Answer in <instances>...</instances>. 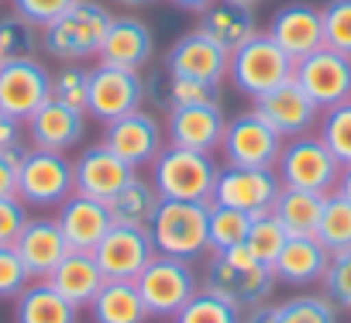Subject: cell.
Listing matches in <instances>:
<instances>
[{
	"label": "cell",
	"mask_w": 351,
	"mask_h": 323,
	"mask_svg": "<svg viewBox=\"0 0 351 323\" xmlns=\"http://www.w3.org/2000/svg\"><path fill=\"white\" fill-rule=\"evenodd\" d=\"M200 289H207V292H214V296H221L248 313V309L272 299L276 272H272V265L258 261L245 244H238V248L210 255L204 279H200Z\"/></svg>",
	"instance_id": "cell-1"
},
{
	"label": "cell",
	"mask_w": 351,
	"mask_h": 323,
	"mask_svg": "<svg viewBox=\"0 0 351 323\" xmlns=\"http://www.w3.org/2000/svg\"><path fill=\"white\" fill-rule=\"evenodd\" d=\"M114 14L100 0H76L69 11H62L56 21L42 28V49L59 62H83L100 55V45L107 38Z\"/></svg>",
	"instance_id": "cell-2"
},
{
	"label": "cell",
	"mask_w": 351,
	"mask_h": 323,
	"mask_svg": "<svg viewBox=\"0 0 351 323\" xmlns=\"http://www.w3.org/2000/svg\"><path fill=\"white\" fill-rule=\"evenodd\" d=\"M221 166L214 155L190 151L180 144H165L152 162V186L162 200H186V203H210L217 186Z\"/></svg>",
	"instance_id": "cell-3"
},
{
	"label": "cell",
	"mask_w": 351,
	"mask_h": 323,
	"mask_svg": "<svg viewBox=\"0 0 351 323\" xmlns=\"http://www.w3.org/2000/svg\"><path fill=\"white\" fill-rule=\"evenodd\" d=\"M148 234L158 255L197 261L210 251V203L162 200L148 224Z\"/></svg>",
	"instance_id": "cell-4"
},
{
	"label": "cell",
	"mask_w": 351,
	"mask_h": 323,
	"mask_svg": "<svg viewBox=\"0 0 351 323\" xmlns=\"http://www.w3.org/2000/svg\"><path fill=\"white\" fill-rule=\"evenodd\" d=\"M341 162L330 155V148L320 141V134H296L286 138L279 162H276V176L286 190H306V193H334L341 179Z\"/></svg>",
	"instance_id": "cell-5"
},
{
	"label": "cell",
	"mask_w": 351,
	"mask_h": 323,
	"mask_svg": "<svg viewBox=\"0 0 351 323\" xmlns=\"http://www.w3.org/2000/svg\"><path fill=\"white\" fill-rule=\"evenodd\" d=\"M138 285V296L148 309V316H172L180 313L193 292L200 289V279L193 272V261H183V258H172V255H155L134 279Z\"/></svg>",
	"instance_id": "cell-6"
},
{
	"label": "cell",
	"mask_w": 351,
	"mask_h": 323,
	"mask_svg": "<svg viewBox=\"0 0 351 323\" xmlns=\"http://www.w3.org/2000/svg\"><path fill=\"white\" fill-rule=\"evenodd\" d=\"M293 69H296V62L265 31H258L248 45L231 52V62H228V76H231L234 90L248 100H258L262 93L293 79Z\"/></svg>",
	"instance_id": "cell-7"
},
{
	"label": "cell",
	"mask_w": 351,
	"mask_h": 323,
	"mask_svg": "<svg viewBox=\"0 0 351 323\" xmlns=\"http://www.w3.org/2000/svg\"><path fill=\"white\" fill-rule=\"evenodd\" d=\"M282 144H286V138L252 107V110H241V114H234L228 120L224 141H221V155H224V166L276 169Z\"/></svg>",
	"instance_id": "cell-8"
},
{
	"label": "cell",
	"mask_w": 351,
	"mask_h": 323,
	"mask_svg": "<svg viewBox=\"0 0 351 323\" xmlns=\"http://www.w3.org/2000/svg\"><path fill=\"white\" fill-rule=\"evenodd\" d=\"M73 193H76L73 162L62 151H42V148L25 151L21 172H18V196L28 207L52 210V207L66 203Z\"/></svg>",
	"instance_id": "cell-9"
},
{
	"label": "cell",
	"mask_w": 351,
	"mask_h": 323,
	"mask_svg": "<svg viewBox=\"0 0 351 323\" xmlns=\"http://www.w3.org/2000/svg\"><path fill=\"white\" fill-rule=\"evenodd\" d=\"M145 103V76L134 69L107 66L97 62L90 69V96H86V114L97 117L100 124H110Z\"/></svg>",
	"instance_id": "cell-10"
},
{
	"label": "cell",
	"mask_w": 351,
	"mask_h": 323,
	"mask_svg": "<svg viewBox=\"0 0 351 323\" xmlns=\"http://www.w3.org/2000/svg\"><path fill=\"white\" fill-rule=\"evenodd\" d=\"M49 100H52V73L38 55L0 62V110L4 114L25 124Z\"/></svg>",
	"instance_id": "cell-11"
},
{
	"label": "cell",
	"mask_w": 351,
	"mask_h": 323,
	"mask_svg": "<svg viewBox=\"0 0 351 323\" xmlns=\"http://www.w3.org/2000/svg\"><path fill=\"white\" fill-rule=\"evenodd\" d=\"M279 193H282V183H279L276 169L224 166L217 172V186H214L210 203H224V207L245 210L248 217H262V214H272Z\"/></svg>",
	"instance_id": "cell-12"
},
{
	"label": "cell",
	"mask_w": 351,
	"mask_h": 323,
	"mask_svg": "<svg viewBox=\"0 0 351 323\" xmlns=\"http://www.w3.org/2000/svg\"><path fill=\"white\" fill-rule=\"evenodd\" d=\"M293 79L306 90V96L320 110L348 103L351 100V55L324 45V49H317V52H310L306 59L296 62Z\"/></svg>",
	"instance_id": "cell-13"
},
{
	"label": "cell",
	"mask_w": 351,
	"mask_h": 323,
	"mask_svg": "<svg viewBox=\"0 0 351 323\" xmlns=\"http://www.w3.org/2000/svg\"><path fill=\"white\" fill-rule=\"evenodd\" d=\"M104 144L114 155H121L138 172L141 166H152L155 155L165 148V131H162V120L152 110L138 107V110L104 124Z\"/></svg>",
	"instance_id": "cell-14"
},
{
	"label": "cell",
	"mask_w": 351,
	"mask_h": 323,
	"mask_svg": "<svg viewBox=\"0 0 351 323\" xmlns=\"http://www.w3.org/2000/svg\"><path fill=\"white\" fill-rule=\"evenodd\" d=\"M155 255L158 251L152 244L148 227H121V224H110L104 241L93 248V258H97L104 279H124V282H134L138 272Z\"/></svg>",
	"instance_id": "cell-15"
},
{
	"label": "cell",
	"mask_w": 351,
	"mask_h": 323,
	"mask_svg": "<svg viewBox=\"0 0 351 323\" xmlns=\"http://www.w3.org/2000/svg\"><path fill=\"white\" fill-rule=\"evenodd\" d=\"M265 35L293 62H300L310 52L324 49V18H320V8L317 4H306V0H289V4H282L272 14Z\"/></svg>",
	"instance_id": "cell-16"
},
{
	"label": "cell",
	"mask_w": 351,
	"mask_h": 323,
	"mask_svg": "<svg viewBox=\"0 0 351 323\" xmlns=\"http://www.w3.org/2000/svg\"><path fill=\"white\" fill-rule=\"evenodd\" d=\"M228 62L231 55L200 28L186 31L172 42V49L165 52V73L169 76H183V79H207V83H221L228 76Z\"/></svg>",
	"instance_id": "cell-17"
},
{
	"label": "cell",
	"mask_w": 351,
	"mask_h": 323,
	"mask_svg": "<svg viewBox=\"0 0 351 323\" xmlns=\"http://www.w3.org/2000/svg\"><path fill=\"white\" fill-rule=\"evenodd\" d=\"M228 117L221 103H200V107H172L165 110V138L169 144H180L190 151L214 155L221 151Z\"/></svg>",
	"instance_id": "cell-18"
},
{
	"label": "cell",
	"mask_w": 351,
	"mask_h": 323,
	"mask_svg": "<svg viewBox=\"0 0 351 323\" xmlns=\"http://www.w3.org/2000/svg\"><path fill=\"white\" fill-rule=\"evenodd\" d=\"M255 110L282 134V138H296V134H310L320 120V107L306 96V90L296 79L279 83L276 90L262 93L255 100Z\"/></svg>",
	"instance_id": "cell-19"
},
{
	"label": "cell",
	"mask_w": 351,
	"mask_h": 323,
	"mask_svg": "<svg viewBox=\"0 0 351 323\" xmlns=\"http://www.w3.org/2000/svg\"><path fill=\"white\" fill-rule=\"evenodd\" d=\"M28 141L32 148H42V151H73L76 144H83V134H86V110H76V107H66L59 100H49L42 103L28 120Z\"/></svg>",
	"instance_id": "cell-20"
},
{
	"label": "cell",
	"mask_w": 351,
	"mask_h": 323,
	"mask_svg": "<svg viewBox=\"0 0 351 323\" xmlns=\"http://www.w3.org/2000/svg\"><path fill=\"white\" fill-rule=\"evenodd\" d=\"M134 176V169L121 155H114L104 141L100 144H90L83 148V155L73 162V183H76V193L83 196H93V200H110L128 179Z\"/></svg>",
	"instance_id": "cell-21"
},
{
	"label": "cell",
	"mask_w": 351,
	"mask_h": 323,
	"mask_svg": "<svg viewBox=\"0 0 351 323\" xmlns=\"http://www.w3.org/2000/svg\"><path fill=\"white\" fill-rule=\"evenodd\" d=\"M56 224L69 244V251H93L104 234L110 231V214H107V203L104 200H93V196H83V193H73L66 203L56 207Z\"/></svg>",
	"instance_id": "cell-22"
},
{
	"label": "cell",
	"mask_w": 351,
	"mask_h": 323,
	"mask_svg": "<svg viewBox=\"0 0 351 323\" xmlns=\"http://www.w3.org/2000/svg\"><path fill=\"white\" fill-rule=\"evenodd\" d=\"M152 55H155V35H152V28L141 18L121 14V18L110 21L107 38L100 45V62L141 73L152 62Z\"/></svg>",
	"instance_id": "cell-23"
},
{
	"label": "cell",
	"mask_w": 351,
	"mask_h": 323,
	"mask_svg": "<svg viewBox=\"0 0 351 323\" xmlns=\"http://www.w3.org/2000/svg\"><path fill=\"white\" fill-rule=\"evenodd\" d=\"M21 261L28 265L32 279H49L52 268L69 255V244L56 224V217H28L21 237L14 241Z\"/></svg>",
	"instance_id": "cell-24"
},
{
	"label": "cell",
	"mask_w": 351,
	"mask_h": 323,
	"mask_svg": "<svg viewBox=\"0 0 351 323\" xmlns=\"http://www.w3.org/2000/svg\"><path fill=\"white\" fill-rule=\"evenodd\" d=\"M204 35H210L228 55L238 52L241 45H248L262 28H258V18H255V8H245V4H234V0H214V4L200 14V25H197Z\"/></svg>",
	"instance_id": "cell-25"
},
{
	"label": "cell",
	"mask_w": 351,
	"mask_h": 323,
	"mask_svg": "<svg viewBox=\"0 0 351 323\" xmlns=\"http://www.w3.org/2000/svg\"><path fill=\"white\" fill-rule=\"evenodd\" d=\"M330 265V251L310 234V237H289L279 251V258L272 261L276 282L282 285H313L324 279Z\"/></svg>",
	"instance_id": "cell-26"
},
{
	"label": "cell",
	"mask_w": 351,
	"mask_h": 323,
	"mask_svg": "<svg viewBox=\"0 0 351 323\" xmlns=\"http://www.w3.org/2000/svg\"><path fill=\"white\" fill-rule=\"evenodd\" d=\"M45 282H49L59 296H66L76 309H83V306L93 302V296L100 292V285H104L107 279H104V272H100L93 251H69V255L52 268V275H49Z\"/></svg>",
	"instance_id": "cell-27"
},
{
	"label": "cell",
	"mask_w": 351,
	"mask_h": 323,
	"mask_svg": "<svg viewBox=\"0 0 351 323\" xmlns=\"http://www.w3.org/2000/svg\"><path fill=\"white\" fill-rule=\"evenodd\" d=\"M245 323H337V306L324 292H300L282 302H262L248 309Z\"/></svg>",
	"instance_id": "cell-28"
},
{
	"label": "cell",
	"mask_w": 351,
	"mask_h": 323,
	"mask_svg": "<svg viewBox=\"0 0 351 323\" xmlns=\"http://www.w3.org/2000/svg\"><path fill=\"white\" fill-rule=\"evenodd\" d=\"M14 320L18 323H76L80 309L59 296L45 279H32L28 289L14 299Z\"/></svg>",
	"instance_id": "cell-29"
},
{
	"label": "cell",
	"mask_w": 351,
	"mask_h": 323,
	"mask_svg": "<svg viewBox=\"0 0 351 323\" xmlns=\"http://www.w3.org/2000/svg\"><path fill=\"white\" fill-rule=\"evenodd\" d=\"M90 316H93V323H145L148 309H145L134 282L107 279L90 302Z\"/></svg>",
	"instance_id": "cell-30"
},
{
	"label": "cell",
	"mask_w": 351,
	"mask_h": 323,
	"mask_svg": "<svg viewBox=\"0 0 351 323\" xmlns=\"http://www.w3.org/2000/svg\"><path fill=\"white\" fill-rule=\"evenodd\" d=\"M158 203H162L158 190L134 172V176L107 200V214H110V220L121 224V227H148L152 217H155V210H158Z\"/></svg>",
	"instance_id": "cell-31"
},
{
	"label": "cell",
	"mask_w": 351,
	"mask_h": 323,
	"mask_svg": "<svg viewBox=\"0 0 351 323\" xmlns=\"http://www.w3.org/2000/svg\"><path fill=\"white\" fill-rule=\"evenodd\" d=\"M320 210H324V196H320V193L286 190V186H282V193L276 196L272 217L286 227L289 237H310V234H317Z\"/></svg>",
	"instance_id": "cell-32"
},
{
	"label": "cell",
	"mask_w": 351,
	"mask_h": 323,
	"mask_svg": "<svg viewBox=\"0 0 351 323\" xmlns=\"http://www.w3.org/2000/svg\"><path fill=\"white\" fill-rule=\"evenodd\" d=\"M330 255L351 251V203L341 193H327L324 196V210H320V224L313 234Z\"/></svg>",
	"instance_id": "cell-33"
},
{
	"label": "cell",
	"mask_w": 351,
	"mask_h": 323,
	"mask_svg": "<svg viewBox=\"0 0 351 323\" xmlns=\"http://www.w3.org/2000/svg\"><path fill=\"white\" fill-rule=\"evenodd\" d=\"M42 49V28L21 18L18 11L0 14V62L32 59Z\"/></svg>",
	"instance_id": "cell-34"
},
{
	"label": "cell",
	"mask_w": 351,
	"mask_h": 323,
	"mask_svg": "<svg viewBox=\"0 0 351 323\" xmlns=\"http://www.w3.org/2000/svg\"><path fill=\"white\" fill-rule=\"evenodd\" d=\"M176 323H245V309L207 289H197L193 299L176 313Z\"/></svg>",
	"instance_id": "cell-35"
},
{
	"label": "cell",
	"mask_w": 351,
	"mask_h": 323,
	"mask_svg": "<svg viewBox=\"0 0 351 323\" xmlns=\"http://www.w3.org/2000/svg\"><path fill=\"white\" fill-rule=\"evenodd\" d=\"M317 134H320V141L330 148V155L341 162V166H351V100L320 110Z\"/></svg>",
	"instance_id": "cell-36"
},
{
	"label": "cell",
	"mask_w": 351,
	"mask_h": 323,
	"mask_svg": "<svg viewBox=\"0 0 351 323\" xmlns=\"http://www.w3.org/2000/svg\"><path fill=\"white\" fill-rule=\"evenodd\" d=\"M248 227H252V217L245 210L210 203V251H228V248L245 244Z\"/></svg>",
	"instance_id": "cell-37"
},
{
	"label": "cell",
	"mask_w": 351,
	"mask_h": 323,
	"mask_svg": "<svg viewBox=\"0 0 351 323\" xmlns=\"http://www.w3.org/2000/svg\"><path fill=\"white\" fill-rule=\"evenodd\" d=\"M286 241H289V234H286V227H282L272 214L252 217V227H248L245 248H248L258 261L272 265V261L279 258V251H282V244H286Z\"/></svg>",
	"instance_id": "cell-38"
},
{
	"label": "cell",
	"mask_w": 351,
	"mask_h": 323,
	"mask_svg": "<svg viewBox=\"0 0 351 323\" xmlns=\"http://www.w3.org/2000/svg\"><path fill=\"white\" fill-rule=\"evenodd\" d=\"M86 96H90V69H83L80 62H66L52 76V100L86 110Z\"/></svg>",
	"instance_id": "cell-39"
},
{
	"label": "cell",
	"mask_w": 351,
	"mask_h": 323,
	"mask_svg": "<svg viewBox=\"0 0 351 323\" xmlns=\"http://www.w3.org/2000/svg\"><path fill=\"white\" fill-rule=\"evenodd\" d=\"M324 18V45L351 55V0H327L320 8Z\"/></svg>",
	"instance_id": "cell-40"
},
{
	"label": "cell",
	"mask_w": 351,
	"mask_h": 323,
	"mask_svg": "<svg viewBox=\"0 0 351 323\" xmlns=\"http://www.w3.org/2000/svg\"><path fill=\"white\" fill-rule=\"evenodd\" d=\"M320 285H324V296L337 309H351V251L330 255V265H327Z\"/></svg>",
	"instance_id": "cell-41"
},
{
	"label": "cell",
	"mask_w": 351,
	"mask_h": 323,
	"mask_svg": "<svg viewBox=\"0 0 351 323\" xmlns=\"http://www.w3.org/2000/svg\"><path fill=\"white\" fill-rule=\"evenodd\" d=\"M32 282L28 265L21 261L14 244H0V299H18Z\"/></svg>",
	"instance_id": "cell-42"
},
{
	"label": "cell",
	"mask_w": 351,
	"mask_h": 323,
	"mask_svg": "<svg viewBox=\"0 0 351 323\" xmlns=\"http://www.w3.org/2000/svg\"><path fill=\"white\" fill-rule=\"evenodd\" d=\"M28 224V203L14 196H0V244H14Z\"/></svg>",
	"instance_id": "cell-43"
},
{
	"label": "cell",
	"mask_w": 351,
	"mask_h": 323,
	"mask_svg": "<svg viewBox=\"0 0 351 323\" xmlns=\"http://www.w3.org/2000/svg\"><path fill=\"white\" fill-rule=\"evenodd\" d=\"M76 0H11V11H18L21 18H28L32 25L45 28L49 21H56L62 11H69Z\"/></svg>",
	"instance_id": "cell-44"
},
{
	"label": "cell",
	"mask_w": 351,
	"mask_h": 323,
	"mask_svg": "<svg viewBox=\"0 0 351 323\" xmlns=\"http://www.w3.org/2000/svg\"><path fill=\"white\" fill-rule=\"evenodd\" d=\"M28 144H11L0 148V196H14L18 193V172H21V158H25Z\"/></svg>",
	"instance_id": "cell-45"
},
{
	"label": "cell",
	"mask_w": 351,
	"mask_h": 323,
	"mask_svg": "<svg viewBox=\"0 0 351 323\" xmlns=\"http://www.w3.org/2000/svg\"><path fill=\"white\" fill-rule=\"evenodd\" d=\"M21 141H25V124L0 110V148H11V144H21Z\"/></svg>",
	"instance_id": "cell-46"
},
{
	"label": "cell",
	"mask_w": 351,
	"mask_h": 323,
	"mask_svg": "<svg viewBox=\"0 0 351 323\" xmlns=\"http://www.w3.org/2000/svg\"><path fill=\"white\" fill-rule=\"evenodd\" d=\"M169 4H176L180 11H190V14H204L214 0H169Z\"/></svg>",
	"instance_id": "cell-47"
},
{
	"label": "cell",
	"mask_w": 351,
	"mask_h": 323,
	"mask_svg": "<svg viewBox=\"0 0 351 323\" xmlns=\"http://www.w3.org/2000/svg\"><path fill=\"white\" fill-rule=\"evenodd\" d=\"M334 193H341V196L351 203V166L341 169V179H337V190H334Z\"/></svg>",
	"instance_id": "cell-48"
},
{
	"label": "cell",
	"mask_w": 351,
	"mask_h": 323,
	"mask_svg": "<svg viewBox=\"0 0 351 323\" xmlns=\"http://www.w3.org/2000/svg\"><path fill=\"white\" fill-rule=\"evenodd\" d=\"M114 4H121V8H128V11H141V8L158 4V0H114Z\"/></svg>",
	"instance_id": "cell-49"
},
{
	"label": "cell",
	"mask_w": 351,
	"mask_h": 323,
	"mask_svg": "<svg viewBox=\"0 0 351 323\" xmlns=\"http://www.w3.org/2000/svg\"><path fill=\"white\" fill-rule=\"evenodd\" d=\"M234 4H245V8H258V4H265V0H234Z\"/></svg>",
	"instance_id": "cell-50"
}]
</instances>
